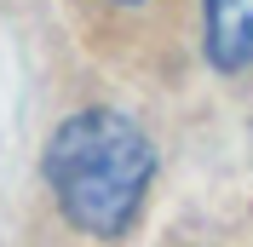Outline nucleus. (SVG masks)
I'll return each mask as SVG.
<instances>
[{
	"label": "nucleus",
	"mask_w": 253,
	"mask_h": 247,
	"mask_svg": "<svg viewBox=\"0 0 253 247\" xmlns=\"http://www.w3.org/2000/svg\"><path fill=\"white\" fill-rule=\"evenodd\" d=\"M150 172H156L150 138L115 109L69 115L46 144L52 196L92 236H121L132 224V213L144 207V190H150Z\"/></svg>",
	"instance_id": "nucleus-1"
},
{
	"label": "nucleus",
	"mask_w": 253,
	"mask_h": 247,
	"mask_svg": "<svg viewBox=\"0 0 253 247\" xmlns=\"http://www.w3.org/2000/svg\"><path fill=\"white\" fill-rule=\"evenodd\" d=\"M207 17V58L219 69L253 63V0H202Z\"/></svg>",
	"instance_id": "nucleus-2"
}]
</instances>
